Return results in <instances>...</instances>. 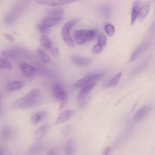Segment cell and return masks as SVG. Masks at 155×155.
I'll list each match as a JSON object with an SVG mask.
<instances>
[{
	"mask_svg": "<svg viewBox=\"0 0 155 155\" xmlns=\"http://www.w3.org/2000/svg\"><path fill=\"white\" fill-rule=\"evenodd\" d=\"M18 18V16L13 12H8L6 13L4 17V22L7 25H13L16 22Z\"/></svg>",
	"mask_w": 155,
	"mask_h": 155,
	"instance_id": "24",
	"label": "cell"
},
{
	"mask_svg": "<svg viewBox=\"0 0 155 155\" xmlns=\"http://www.w3.org/2000/svg\"><path fill=\"white\" fill-rule=\"evenodd\" d=\"M103 49H104L103 47H102L98 44H96L94 46H93V47L92 48L91 52L93 54H97V53H101L103 50Z\"/></svg>",
	"mask_w": 155,
	"mask_h": 155,
	"instance_id": "35",
	"label": "cell"
},
{
	"mask_svg": "<svg viewBox=\"0 0 155 155\" xmlns=\"http://www.w3.org/2000/svg\"><path fill=\"white\" fill-rule=\"evenodd\" d=\"M40 155H42V154H40Z\"/></svg>",
	"mask_w": 155,
	"mask_h": 155,
	"instance_id": "44",
	"label": "cell"
},
{
	"mask_svg": "<svg viewBox=\"0 0 155 155\" xmlns=\"http://www.w3.org/2000/svg\"><path fill=\"white\" fill-rule=\"evenodd\" d=\"M0 155H4V151L1 149V147H0Z\"/></svg>",
	"mask_w": 155,
	"mask_h": 155,
	"instance_id": "42",
	"label": "cell"
},
{
	"mask_svg": "<svg viewBox=\"0 0 155 155\" xmlns=\"http://www.w3.org/2000/svg\"><path fill=\"white\" fill-rule=\"evenodd\" d=\"M97 42V44H98V45L104 47L107 44V38H106V36L103 34L100 35L98 37Z\"/></svg>",
	"mask_w": 155,
	"mask_h": 155,
	"instance_id": "34",
	"label": "cell"
},
{
	"mask_svg": "<svg viewBox=\"0 0 155 155\" xmlns=\"http://www.w3.org/2000/svg\"><path fill=\"white\" fill-rule=\"evenodd\" d=\"M12 68L13 65L7 58H0V70H10Z\"/></svg>",
	"mask_w": 155,
	"mask_h": 155,
	"instance_id": "28",
	"label": "cell"
},
{
	"mask_svg": "<svg viewBox=\"0 0 155 155\" xmlns=\"http://www.w3.org/2000/svg\"><path fill=\"white\" fill-rule=\"evenodd\" d=\"M75 149L76 144L74 140L72 139L68 140L64 147V155H74Z\"/></svg>",
	"mask_w": 155,
	"mask_h": 155,
	"instance_id": "19",
	"label": "cell"
},
{
	"mask_svg": "<svg viewBox=\"0 0 155 155\" xmlns=\"http://www.w3.org/2000/svg\"><path fill=\"white\" fill-rule=\"evenodd\" d=\"M121 76H122L121 73H117L114 77L112 78V79L110 81V83L108 84V86L109 87H116V85L117 84L119 81L120 80V79L121 78Z\"/></svg>",
	"mask_w": 155,
	"mask_h": 155,
	"instance_id": "31",
	"label": "cell"
},
{
	"mask_svg": "<svg viewBox=\"0 0 155 155\" xmlns=\"http://www.w3.org/2000/svg\"><path fill=\"white\" fill-rule=\"evenodd\" d=\"M97 35V31L95 30H87L85 34V39L86 41H91L93 40Z\"/></svg>",
	"mask_w": 155,
	"mask_h": 155,
	"instance_id": "33",
	"label": "cell"
},
{
	"mask_svg": "<svg viewBox=\"0 0 155 155\" xmlns=\"http://www.w3.org/2000/svg\"><path fill=\"white\" fill-rule=\"evenodd\" d=\"M71 129V127L70 125H66L65 126H64L62 129H61V133L64 135H66L68 134Z\"/></svg>",
	"mask_w": 155,
	"mask_h": 155,
	"instance_id": "36",
	"label": "cell"
},
{
	"mask_svg": "<svg viewBox=\"0 0 155 155\" xmlns=\"http://www.w3.org/2000/svg\"><path fill=\"white\" fill-rule=\"evenodd\" d=\"M96 84H97L96 82H92L91 84H89L83 87L80 90V91H79V93L78 94V100L81 104L84 103V101L85 100L86 97L87 96L88 93L93 90V88L96 86Z\"/></svg>",
	"mask_w": 155,
	"mask_h": 155,
	"instance_id": "9",
	"label": "cell"
},
{
	"mask_svg": "<svg viewBox=\"0 0 155 155\" xmlns=\"http://www.w3.org/2000/svg\"><path fill=\"white\" fill-rule=\"evenodd\" d=\"M50 130V125L48 124H44L39 127L36 131L34 135V140L35 142H40L45 135Z\"/></svg>",
	"mask_w": 155,
	"mask_h": 155,
	"instance_id": "12",
	"label": "cell"
},
{
	"mask_svg": "<svg viewBox=\"0 0 155 155\" xmlns=\"http://www.w3.org/2000/svg\"><path fill=\"white\" fill-rule=\"evenodd\" d=\"M64 16V12L62 9L53 8L48 10V15L44 18L38 25V30L43 35L48 32V29L58 24Z\"/></svg>",
	"mask_w": 155,
	"mask_h": 155,
	"instance_id": "1",
	"label": "cell"
},
{
	"mask_svg": "<svg viewBox=\"0 0 155 155\" xmlns=\"http://www.w3.org/2000/svg\"><path fill=\"white\" fill-rule=\"evenodd\" d=\"M12 134V130L9 126L4 125L0 131V136L3 140H8Z\"/></svg>",
	"mask_w": 155,
	"mask_h": 155,
	"instance_id": "27",
	"label": "cell"
},
{
	"mask_svg": "<svg viewBox=\"0 0 155 155\" xmlns=\"http://www.w3.org/2000/svg\"><path fill=\"white\" fill-rule=\"evenodd\" d=\"M99 13L106 19H108L111 15V8L110 6L107 4H101L97 7Z\"/></svg>",
	"mask_w": 155,
	"mask_h": 155,
	"instance_id": "22",
	"label": "cell"
},
{
	"mask_svg": "<svg viewBox=\"0 0 155 155\" xmlns=\"http://www.w3.org/2000/svg\"><path fill=\"white\" fill-rule=\"evenodd\" d=\"M47 116L46 111H40L33 114L30 117V122L32 125H36L40 121L44 120Z\"/></svg>",
	"mask_w": 155,
	"mask_h": 155,
	"instance_id": "17",
	"label": "cell"
},
{
	"mask_svg": "<svg viewBox=\"0 0 155 155\" xmlns=\"http://www.w3.org/2000/svg\"><path fill=\"white\" fill-rule=\"evenodd\" d=\"M150 1H145L143 2L142 5L140 7L139 18L142 21L143 20L146 16H147L148 13H149L150 9Z\"/></svg>",
	"mask_w": 155,
	"mask_h": 155,
	"instance_id": "20",
	"label": "cell"
},
{
	"mask_svg": "<svg viewBox=\"0 0 155 155\" xmlns=\"http://www.w3.org/2000/svg\"><path fill=\"white\" fill-rule=\"evenodd\" d=\"M87 30L82 29L79 30L74 31L73 33V37L75 41V42L78 45H82L85 43L86 41L85 39V34Z\"/></svg>",
	"mask_w": 155,
	"mask_h": 155,
	"instance_id": "18",
	"label": "cell"
},
{
	"mask_svg": "<svg viewBox=\"0 0 155 155\" xmlns=\"http://www.w3.org/2000/svg\"><path fill=\"white\" fill-rule=\"evenodd\" d=\"M39 96L40 90L39 88L32 89L25 96L14 101L12 107L13 109H17L35 105L39 101Z\"/></svg>",
	"mask_w": 155,
	"mask_h": 155,
	"instance_id": "2",
	"label": "cell"
},
{
	"mask_svg": "<svg viewBox=\"0 0 155 155\" xmlns=\"http://www.w3.org/2000/svg\"><path fill=\"white\" fill-rule=\"evenodd\" d=\"M24 86V83L21 81H11L6 85V89L8 91H16L21 89Z\"/></svg>",
	"mask_w": 155,
	"mask_h": 155,
	"instance_id": "21",
	"label": "cell"
},
{
	"mask_svg": "<svg viewBox=\"0 0 155 155\" xmlns=\"http://www.w3.org/2000/svg\"><path fill=\"white\" fill-rule=\"evenodd\" d=\"M51 90L54 97L56 100L61 101L60 107L59 108V110L61 111L67 105L68 101L67 93L63 86L58 82H56L53 84Z\"/></svg>",
	"mask_w": 155,
	"mask_h": 155,
	"instance_id": "4",
	"label": "cell"
},
{
	"mask_svg": "<svg viewBox=\"0 0 155 155\" xmlns=\"http://www.w3.org/2000/svg\"><path fill=\"white\" fill-rule=\"evenodd\" d=\"M39 42L41 45L48 49V50H50L53 45H52V42L51 41V40L50 39V38L45 35H42L39 38Z\"/></svg>",
	"mask_w": 155,
	"mask_h": 155,
	"instance_id": "25",
	"label": "cell"
},
{
	"mask_svg": "<svg viewBox=\"0 0 155 155\" xmlns=\"http://www.w3.org/2000/svg\"><path fill=\"white\" fill-rule=\"evenodd\" d=\"M148 61V58L145 59V61L143 62H142L141 64H140L139 66H137V67L134 68L133 70V71L131 72V76H134L137 75V74L140 73L141 71H142V70L146 67Z\"/></svg>",
	"mask_w": 155,
	"mask_h": 155,
	"instance_id": "29",
	"label": "cell"
},
{
	"mask_svg": "<svg viewBox=\"0 0 155 155\" xmlns=\"http://www.w3.org/2000/svg\"><path fill=\"white\" fill-rule=\"evenodd\" d=\"M71 61L74 65L78 67H86L89 65L91 62V60L90 59L77 55L72 56Z\"/></svg>",
	"mask_w": 155,
	"mask_h": 155,
	"instance_id": "13",
	"label": "cell"
},
{
	"mask_svg": "<svg viewBox=\"0 0 155 155\" xmlns=\"http://www.w3.org/2000/svg\"><path fill=\"white\" fill-rule=\"evenodd\" d=\"M36 54L38 56V58L43 62L45 64L48 63L50 62V58L47 54V53L41 48H37L36 50Z\"/></svg>",
	"mask_w": 155,
	"mask_h": 155,
	"instance_id": "26",
	"label": "cell"
},
{
	"mask_svg": "<svg viewBox=\"0 0 155 155\" xmlns=\"http://www.w3.org/2000/svg\"><path fill=\"white\" fill-rule=\"evenodd\" d=\"M35 70H36V72L38 73V74L43 76H45L49 78H56L58 75L57 74L48 68H46L45 67H35Z\"/></svg>",
	"mask_w": 155,
	"mask_h": 155,
	"instance_id": "16",
	"label": "cell"
},
{
	"mask_svg": "<svg viewBox=\"0 0 155 155\" xmlns=\"http://www.w3.org/2000/svg\"><path fill=\"white\" fill-rule=\"evenodd\" d=\"M73 114V111L71 110H65L62 111L55 120V124H60L68 120Z\"/></svg>",
	"mask_w": 155,
	"mask_h": 155,
	"instance_id": "15",
	"label": "cell"
},
{
	"mask_svg": "<svg viewBox=\"0 0 155 155\" xmlns=\"http://www.w3.org/2000/svg\"><path fill=\"white\" fill-rule=\"evenodd\" d=\"M102 76H103V74H94L86 76L77 81H76L73 84V87L74 88H79L82 87H84L89 84L96 82V81L100 79Z\"/></svg>",
	"mask_w": 155,
	"mask_h": 155,
	"instance_id": "6",
	"label": "cell"
},
{
	"mask_svg": "<svg viewBox=\"0 0 155 155\" xmlns=\"http://www.w3.org/2000/svg\"><path fill=\"white\" fill-rule=\"evenodd\" d=\"M112 148L110 146H107L104 148L102 152V155H110L111 151Z\"/></svg>",
	"mask_w": 155,
	"mask_h": 155,
	"instance_id": "38",
	"label": "cell"
},
{
	"mask_svg": "<svg viewBox=\"0 0 155 155\" xmlns=\"http://www.w3.org/2000/svg\"><path fill=\"white\" fill-rule=\"evenodd\" d=\"M151 31L152 32H155V22H154V23L153 24V25H152V27H151Z\"/></svg>",
	"mask_w": 155,
	"mask_h": 155,
	"instance_id": "41",
	"label": "cell"
},
{
	"mask_svg": "<svg viewBox=\"0 0 155 155\" xmlns=\"http://www.w3.org/2000/svg\"><path fill=\"white\" fill-rule=\"evenodd\" d=\"M150 109H151L150 107L147 105L143 106V107L140 108L136 112V114L134 115V120L135 122H138V121L142 120L147 115V114L148 113V111H150Z\"/></svg>",
	"mask_w": 155,
	"mask_h": 155,
	"instance_id": "23",
	"label": "cell"
},
{
	"mask_svg": "<svg viewBox=\"0 0 155 155\" xmlns=\"http://www.w3.org/2000/svg\"><path fill=\"white\" fill-rule=\"evenodd\" d=\"M74 1H68V0H37L35 1L38 4H41L42 5H47V6H60L65 4H70L72 2H74Z\"/></svg>",
	"mask_w": 155,
	"mask_h": 155,
	"instance_id": "10",
	"label": "cell"
},
{
	"mask_svg": "<svg viewBox=\"0 0 155 155\" xmlns=\"http://www.w3.org/2000/svg\"><path fill=\"white\" fill-rule=\"evenodd\" d=\"M151 41L150 40L145 41L139 44L131 54L130 58V62H133L137 59L140 56V54H142V53H143L151 45Z\"/></svg>",
	"mask_w": 155,
	"mask_h": 155,
	"instance_id": "8",
	"label": "cell"
},
{
	"mask_svg": "<svg viewBox=\"0 0 155 155\" xmlns=\"http://www.w3.org/2000/svg\"><path fill=\"white\" fill-rule=\"evenodd\" d=\"M46 155H58V150L55 148H51L48 150Z\"/></svg>",
	"mask_w": 155,
	"mask_h": 155,
	"instance_id": "40",
	"label": "cell"
},
{
	"mask_svg": "<svg viewBox=\"0 0 155 155\" xmlns=\"http://www.w3.org/2000/svg\"><path fill=\"white\" fill-rule=\"evenodd\" d=\"M29 3V1H18L13 5L12 12H13L18 16H19L20 15L24 13V12L27 9Z\"/></svg>",
	"mask_w": 155,
	"mask_h": 155,
	"instance_id": "11",
	"label": "cell"
},
{
	"mask_svg": "<svg viewBox=\"0 0 155 155\" xmlns=\"http://www.w3.org/2000/svg\"><path fill=\"white\" fill-rule=\"evenodd\" d=\"M140 1H134L133 4L131 12V22H130V24L131 25H133L136 22L137 18H139L140 7Z\"/></svg>",
	"mask_w": 155,
	"mask_h": 155,
	"instance_id": "14",
	"label": "cell"
},
{
	"mask_svg": "<svg viewBox=\"0 0 155 155\" xmlns=\"http://www.w3.org/2000/svg\"><path fill=\"white\" fill-rule=\"evenodd\" d=\"M104 30H105L106 33L109 36H113L115 33L114 27L111 24H106L104 26Z\"/></svg>",
	"mask_w": 155,
	"mask_h": 155,
	"instance_id": "32",
	"label": "cell"
},
{
	"mask_svg": "<svg viewBox=\"0 0 155 155\" xmlns=\"http://www.w3.org/2000/svg\"><path fill=\"white\" fill-rule=\"evenodd\" d=\"M81 18H75L72 20L69 21L67 23H65L62 27V36L63 40L65 42V44L70 47H73L74 46V42L73 40L71 35H70V30L71 29L76 25L80 21Z\"/></svg>",
	"mask_w": 155,
	"mask_h": 155,
	"instance_id": "5",
	"label": "cell"
},
{
	"mask_svg": "<svg viewBox=\"0 0 155 155\" xmlns=\"http://www.w3.org/2000/svg\"><path fill=\"white\" fill-rule=\"evenodd\" d=\"M3 36H4V38L6 39V40H7V41H10V42H14L15 41V38H14V37L12 35H10V34H8V33H4L3 34Z\"/></svg>",
	"mask_w": 155,
	"mask_h": 155,
	"instance_id": "39",
	"label": "cell"
},
{
	"mask_svg": "<svg viewBox=\"0 0 155 155\" xmlns=\"http://www.w3.org/2000/svg\"><path fill=\"white\" fill-rule=\"evenodd\" d=\"M42 149V145L40 142H35L34 144H33L30 149H29V152L31 154L35 155L38 153H39Z\"/></svg>",
	"mask_w": 155,
	"mask_h": 155,
	"instance_id": "30",
	"label": "cell"
},
{
	"mask_svg": "<svg viewBox=\"0 0 155 155\" xmlns=\"http://www.w3.org/2000/svg\"><path fill=\"white\" fill-rule=\"evenodd\" d=\"M1 99L0 97V113H1Z\"/></svg>",
	"mask_w": 155,
	"mask_h": 155,
	"instance_id": "43",
	"label": "cell"
},
{
	"mask_svg": "<svg viewBox=\"0 0 155 155\" xmlns=\"http://www.w3.org/2000/svg\"><path fill=\"white\" fill-rule=\"evenodd\" d=\"M1 54L4 56V58H17L19 56H23L27 58H31L33 56L32 53L20 46L13 47L12 48L4 50L1 51Z\"/></svg>",
	"mask_w": 155,
	"mask_h": 155,
	"instance_id": "3",
	"label": "cell"
},
{
	"mask_svg": "<svg viewBox=\"0 0 155 155\" xmlns=\"http://www.w3.org/2000/svg\"><path fill=\"white\" fill-rule=\"evenodd\" d=\"M50 50V52L51 53V54L54 56V57H58L59 54V50L55 47H52V48Z\"/></svg>",
	"mask_w": 155,
	"mask_h": 155,
	"instance_id": "37",
	"label": "cell"
},
{
	"mask_svg": "<svg viewBox=\"0 0 155 155\" xmlns=\"http://www.w3.org/2000/svg\"><path fill=\"white\" fill-rule=\"evenodd\" d=\"M19 68L22 74L29 81H32L34 74L36 73L35 67L26 62H21L19 64Z\"/></svg>",
	"mask_w": 155,
	"mask_h": 155,
	"instance_id": "7",
	"label": "cell"
}]
</instances>
